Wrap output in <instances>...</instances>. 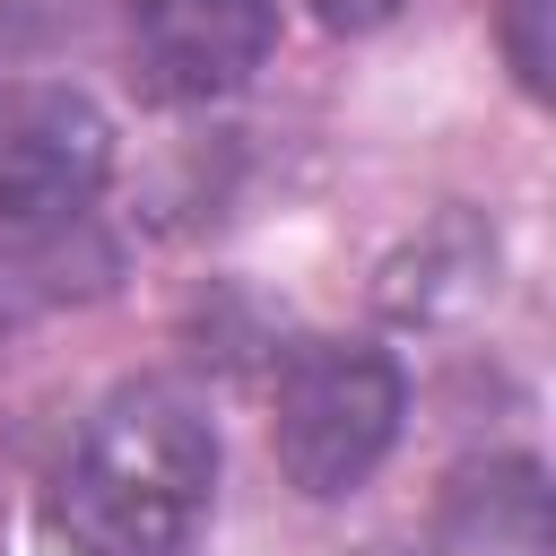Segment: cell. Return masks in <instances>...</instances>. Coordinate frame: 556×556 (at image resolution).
<instances>
[{
    "label": "cell",
    "mask_w": 556,
    "mask_h": 556,
    "mask_svg": "<svg viewBox=\"0 0 556 556\" xmlns=\"http://www.w3.org/2000/svg\"><path fill=\"white\" fill-rule=\"evenodd\" d=\"M217 513V426L174 382H122L52 478L61 556H200Z\"/></svg>",
    "instance_id": "6da1fadb"
},
{
    "label": "cell",
    "mask_w": 556,
    "mask_h": 556,
    "mask_svg": "<svg viewBox=\"0 0 556 556\" xmlns=\"http://www.w3.org/2000/svg\"><path fill=\"white\" fill-rule=\"evenodd\" d=\"M408 417V374L374 339H295L269 382V452L295 495L339 504L356 495Z\"/></svg>",
    "instance_id": "7a4b0ae2"
},
{
    "label": "cell",
    "mask_w": 556,
    "mask_h": 556,
    "mask_svg": "<svg viewBox=\"0 0 556 556\" xmlns=\"http://www.w3.org/2000/svg\"><path fill=\"white\" fill-rule=\"evenodd\" d=\"M113 174V122L61 78H0V226L70 217Z\"/></svg>",
    "instance_id": "3957f363"
},
{
    "label": "cell",
    "mask_w": 556,
    "mask_h": 556,
    "mask_svg": "<svg viewBox=\"0 0 556 556\" xmlns=\"http://www.w3.org/2000/svg\"><path fill=\"white\" fill-rule=\"evenodd\" d=\"M278 43V0H130V78L156 104L235 96Z\"/></svg>",
    "instance_id": "277c9868"
},
{
    "label": "cell",
    "mask_w": 556,
    "mask_h": 556,
    "mask_svg": "<svg viewBox=\"0 0 556 556\" xmlns=\"http://www.w3.org/2000/svg\"><path fill=\"white\" fill-rule=\"evenodd\" d=\"M443 556H556L547 469L530 452H495L452 469L443 486Z\"/></svg>",
    "instance_id": "5b68a950"
},
{
    "label": "cell",
    "mask_w": 556,
    "mask_h": 556,
    "mask_svg": "<svg viewBox=\"0 0 556 556\" xmlns=\"http://www.w3.org/2000/svg\"><path fill=\"white\" fill-rule=\"evenodd\" d=\"M113 278V243L87 226V208L43 217V226H0V321L43 313V304H78Z\"/></svg>",
    "instance_id": "8992f818"
},
{
    "label": "cell",
    "mask_w": 556,
    "mask_h": 556,
    "mask_svg": "<svg viewBox=\"0 0 556 556\" xmlns=\"http://www.w3.org/2000/svg\"><path fill=\"white\" fill-rule=\"evenodd\" d=\"M547 9L556 0H504V17H495V35H504V61H513V78H521V96H539L547 104V70H556V52H547Z\"/></svg>",
    "instance_id": "52a82bcc"
},
{
    "label": "cell",
    "mask_w": 556,
    "mask_h": 556,
    "mask_svg": "<svg viewBox=\"0 0 556 556\" xmlns=\"http://www.w3.org/2000/svg\"><path fill=\"white\" fill-rule=\"evenodd\" d=\"M400 0H313V17L330 26V35H365V26H382Z\"/></svg>",
    "instance_id": "ba28073f"
}]
</instances>
